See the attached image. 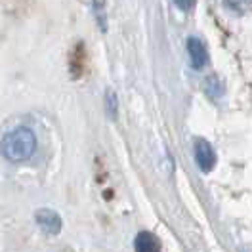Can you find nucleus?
Wrapping results in <instances>:
<instances>
[{
    "label": "nucleus",
    "mask_w": 252,
    "mask_h": 252,
    "mask_svg": "<svg viewBox=\"0 0 252 252\" xmlns=\"http://www.w3.org/2000/svg\"><path fill=\"white\" fill-rule=\"evenodd\" d=\"M223 4L235 14H247L252 10V0H223Z\"/></svg>",
    "instance_id": "0eeeda50"
},
{
    "label": "nucleus",
    "mask_w": 252,
    "mask_h": 252,
    "mask_svg": "<svg viewBox=\"0 0 252 252\" xmlns=\"http://www.w3.org/2000/svg\"><path fill=\"white\" fill-rule=\"evenodd\" d=\"M36 151V136L29 128H16L2 136L0 153L10 162H23Z\"/></svg>",
    "instance_id": "f257e3e1"
},
{
    "label": "nucleus",
    "mask_w": 252,
    "mask_h": 252,
    "mask_svg": "<svg viewBox=\"0 0 252 252\" xmlns=\"http://www.w3.org/2000/svg\"><path fill=\"white\" fill-rule=\"evenodd\" d=\"M94 12L95 19H97V25L101 27V31L107 29V21H105V6H103V0H94Z\"/></svg>",
    "instance_id": "6e6552de"
},
{
    "label": "nucleus",
    "mask_w": 252,
    "mask_h": 252,
    "mask_svg": "<svg viewBox=\"0 0 252 252\" xmlns=\"http://www.w3.org/2000/svg\"><path fill=\"white\" fill-rule=\"evenodd\" d=\"M174 4H176L180 10L189 12V10H193V6L197 4V0H174Z\"/></svg>",
    "instance_id": "9d476101"
},
{
    "label": "nucleus",
    "mask_w": 252,
    "mask_h": 252,
    "mask_svg": "<svg viewBox=\"0 0 252 252\" xmlns=\"http://www.w3.org/2000/svg\"><path fill=\"white\" fill-rule=\"evenodd\" d=\"M188 54H189V60H191L193 69H203L206 63H208L206 46L203 44V40H199V38H195V36L188 38Z\"/></svg>",
    "instance_id": "20e7f679"
},
{
    "label": "nucleus",
    "mask_w": 252,
    "mask_h": 252,
    "mask_svg": "<svg viewBox=\"0 0 252 252\" xmlns=\"http://www.w3.org/2000/svg\"><path fill=\"white\" fill-rule=\"evenodd\" d=\"M105 105H107V111H109L111 117H117V95L113 92H107L105 94Z\"/></svg>",
    "instance_id": "1a4fd4ad"
},
{
    "label": "nucleus",
    "mask_w": 252,
    "mask_h": 252,
    "mask_svg": "<svg viewBox=\"0 0 252 252\" xmlns=\"http://www.w3.org/2000/svg\"><path fill=\"white\" fill-rule=\"evenodd\" d=\"M34 220L50 235H58L62 231V218L52 208H40V210H36Z\"/></svg>",
    "instance_id": "7ed1b4c3"
},
{
    "label": "nucleus",
    "mask_w": 252,
    "mask_h": 252,
    "mask_svg": "<svg viewBox=\"0 0 252 252\" xmlns=\"http://www.w3.org/2000/svg\"><path fill=\"white\" fill-rule=\"evenodd\" d=\"M205 90L210 97H220L223 94V84H221L216 75H212V77H208L205 80Z\"/></svg>",
    "instance_id": "423d86ee"
},
{
    "label": "nucleus",
    "mask_w": 252,
    "mask_h": 252,
    "mask_svg": "<svg viewBox=\"0 0 252 252\" xmlns=\"http://www.w3.org/2000/svg\"><path fill=\"white\" fill-rule=\"evenodd\" d=\"M134 251L136 252H160V241L151 231H140L134 239Z\"/></svg>",
    "instance_id": "39448f33"
},
{
    "label": "nucleus",
    "mask_w": 252,
    "mask_h": 252,
    "mask_svg": "<svg viewBox=\"0 0 252 252\" xmlns=\"http://www.w3.org/2000/svg\"><path fill=\"white\" fill-rule=\"evenodd\" d=\"M195 160L199 164V168L203 172H210L216 164V151L210 143L206 142L205 138H197L195 140Z\"/></svg>",
    "instance_id": "f03ea898"
}]
</instances>
